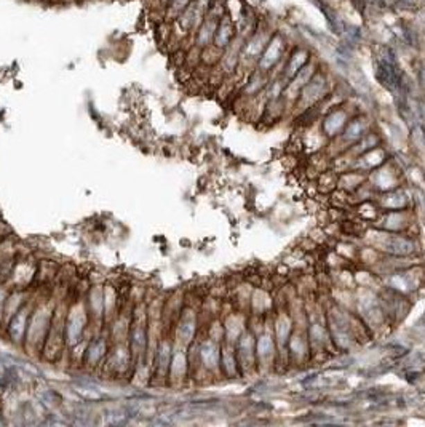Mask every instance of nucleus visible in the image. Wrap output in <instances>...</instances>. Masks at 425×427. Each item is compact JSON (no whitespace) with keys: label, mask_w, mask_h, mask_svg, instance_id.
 Masks as SVG:
<instances>
[{"label":"nucleus","mask_w":425,"mask_h":427,"mask_svg":"<svg viewBox=\"0 0 425 427\" xmlns=\"http://www.w3.org/2000/svg\"><path fill=\"white\" fill-rule=\"evenodd\" d=\"M235 37H237V29H235L232 18L225 13L218 23L216 33H214V39H213V45L224 50L232 44V40L235 39Z\"/></svg>","instance_id":"nucleus-1"},{"label":"nucleus","mask_w":425,"mask_h":427,"mask_svg":"<svg viewBox=\"0 0 425 427\" xmlns=\"http://www.w3.org/2000/svg\"><path fill=\"white\" fill-rule=\"evenodd\" d=\"M192 3V0H170V3L166 5L164 19L166 23H173L184 10Z\"/></svg>","instance_id":"nucleus-2"},{"label":"nucleus","mask_w":425,"mask_h":427,"mask_svg":"<svg viewBox=\"0 0 425 427\" xmlns=\"http://www.w3.org/2000/svg\"><path fill=\"white\" fill-rule=\"evenodd\" d=\"M152 3H154L162 13H165V8H166V5L170 3V0H152Z\"/></svg>","instance_id":"nucleus-3"},{"label":"nucleus","mask_w":425,"mask_h":427,"mask_svg":"<svg viewBox=\"0 0 425 427\" xmlns=\"http://www.w3.org/2000/svg\"><path fill=\"white\" fill-rule=\"evenodd\" d=\"M62 2H67V3H71V2H76V0H62Z\"/></svg>","instance_id":"nucleus-4"},{"label":"nucleus","mask_w":425,"mask_h":427,"mask_svg":"<svg viewBox=\"0 0 425 427\" xmlns=\"http://www.w3.org/2000/svg\"><path fill=\"white\" fill-rule=\"evenodd\" d=\"M82 2H87V0H82Z\"/></svg>","instance_id":"nucleus-5"}]
</instances>
